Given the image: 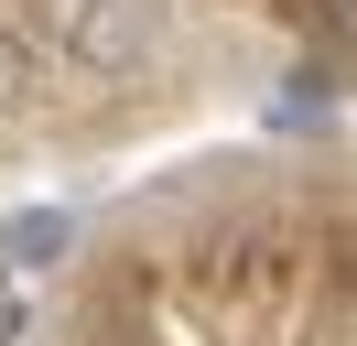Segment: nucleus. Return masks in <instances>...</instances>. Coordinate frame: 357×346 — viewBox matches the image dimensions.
I'll use <instances>...</instances> for the list:
<instances>
[{
	"label": "nucleus",
	"instance_id": "1",
	"mask_svg": "<svg viewBox=\"0 0 357 346\" xmlns=\"http://www.w3.org/2000/svg\"><path fill=\"white\" fill-rule=\"evenodd\" d=\"M66 54L87 76H141L162 54V0H66Z\"/></svg>",
	"mask_w": 357,
	"mask_h": 346
},
{
	"label": "nucleus",
	"instance_id": "2",
	"mask_svg": "<svg viewBox=\"0 0 357 346\" xmlns=\"http://www.w3.org/2000/svg\"><path fill=\"white\" fill-rule=\"evenodd\" d=\"M33 98H44V43H33L22 22H0V130L22 119Z\"/></svg>",
	"mask_w": 357,
	"mask_h": 346
},
{
	"label": "nucleus",
	"instance_id": "3",
	"mask_svg": "<svg viewBox=\"0 0 357 346\" xmlns=\"http://www.w3.org/2000/svg\"><path fill=\"white\" fill-rule=\"evenodd\" d=\"M54 249H66V216L54 206H33V216L0 227V260H11V271H54Z\"/></svg>",
	"mask_w": 357,
	"mask_h": 346
},
{
	"label": "nucleus",
	"instance_id": "4",
	"mask_svg": "<svg viewBox=\"0 0 357 346\" xmlns=\"http://www.w3.org/2000/svg\"><path fill=\"white\" fill-rule=\"evenodd\" d=\"M335 33H347V43H357V0H335Z\"/></svg>",
	"mask_w": 357,
	"mask_h": 346
}]
</instances>
